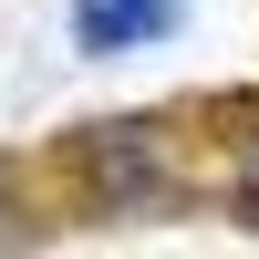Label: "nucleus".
Returning a JSON list of instances; mask_svg holds the SVG:
<instances>
[{
    "label": "nucleus",
    "instance_id": "1",
    "mask_svg": "<svg viewBox=\"0 0 259 259\" xmlns=\"http://www.w3.org/2000/svg\"><path fill=\"white\" fill-rule=\"evenodd\" d=\"M73 177L94 187L104 207H156L166 187H177V145H166L156 124H135V114L124 124H83L73 135Z\"/></svg>",
    "mask_w": 259,
    "mask_h": 259
},
{
    "label": "nucleus",
    "instance_id": "2",
    "mask_svg": "<svg viewBox=\"0 0 259 259\" xmlns=\"http://www.w3.org/2000/svg\"><path fill=\"white\" fill-rule=\"evenodd\" d=\"M187 21V0H73V41L83 52H124V41H166Z\"/></svg>",
    "mask_w": 259,
    "mask_h": 259
},
{
    "label": "nucleus",
    "instance_id": "3",
    "mask_svg": "<svg viewBox=\"0 0 259 259\" xmlns=\"http://www.w3.org/2000/svg\"><path fill=\"white\" fill-rule=\"evenodd\" d=\"M228 207H239V218L259 228V145H249V166H239V197H228Z\"/></svg>",
    "mask_w": 259,
    "mask_h": 259
}]
</instances>
